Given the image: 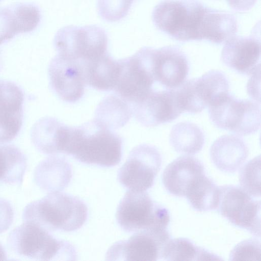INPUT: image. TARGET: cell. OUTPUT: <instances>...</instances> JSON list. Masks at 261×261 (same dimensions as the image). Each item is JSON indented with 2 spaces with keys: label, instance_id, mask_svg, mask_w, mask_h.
Returning <instances> with one entry per match:
<instances>
[{
  "label": "cell",
  "instance_id": "1",
  "mask_svg": "<svg viewBox=\"0 0 261 261\" xmlns=\"http://www.w3.org/2000/svg\"><path fill=\"white\" fill-rule=\"evenodd\" d=\"M64 153L83 163L111 167L121 161L122 140L94 119L80 126H70Z\"/></svg>",
  "mask_w": 261,
  "mask_h": 261
},
{
  "label": "cell",
  "instance_id": "2",
  "mask_svg": "<svg viewBox=\"0 0 261 261\" xmlns=\"http://www.w3.org/2000/svg\"><path fill=\"white\" fill-rule=\"evenodd\" d=\"M88 217V208L79 198L60 192L49 193L24 207L23 222L37 225L48 231H73L80 229Z\"/></svg>",
  "mask_w": 261,
  "mask_h": 261
},
{
  "label": "cell",
  "instance_id": "3",
  "mask_svg": "<svg viewBox=\"0 0 261 261\" xmlns=\"http://www.w3.org/2000/svg\"><path fill=\"white\" fill-rule=\"evenodd\" d=\"M206 8L198 0H164L154 8L152 19L157 29L177 40H201Z\"/></svg>",
  "mask_w": 261,
  "mask_h": 261
},
{
  "label": "cell",
  "instance_id": "4",
  "mask_svg": "<svg viewBox=\"0 0 261 261\" xmlns=\"http://www.w3.org/2000/svg\"><path fill=\"white\" fill-rule=\"evenodd\" d=\"M9 247L17 254L39 260H75V248L57 239L49 231L32 223L23 222L9 234Z\"/></svg>",
  "mask_w": 261,
  "mask_h": 261
},
{
  "label": "cell",
  "instance_id": "5",
  "mask_svg": "<svg viewBox=\"0 0 261 261\" xmlns=\"http://www.w3.org/2000/svg\"><path fill=\"white\" fill-rule=\"evenodd\" d=\"M116 218L123 230L134 233L167 229L170 222L167 208L153 201L147 193L129 190L118 206Z\"/></svg>",
  "mask_w": 261,
  "mask_h": 261
},
{
  "label": "cell",
  "instance_id": "6",
  "mask_svg": "<svg viewBox=\"0 0 261 261\" xmlns=\"http://www.w3.org/2000/svg\"><path fill=\"white\" fill-rule=\"evenodd\" d=\"M54 44L58 54L81 63L108 53L107 33L96 25L64 27L57 32Z\"/></svg>",
  "mask_w": 261,
  "mask_h": 261
},
{
  "label": "cell",
  "instance_id": "7",
  "mask_svg": "<svg viewBox=\"0 0 261 261\" xmlns=\"http://www.w3.org/2000/svg\"><path fill=\"white\" fill-rule=\"evenodd\" d=\"M208 108L210 120L218 128L247 136L260 127V107L256 101L238 99L228 93Z\"/></svg>",
  "mask_w": 261,
  "mask_h": 261
},
{
  "label": "cell",
  "instance_id": "8",
  "mask_svg": "<svg viewBox=\"0 0 261 261\" xmlns=\"http://www.w3.org/2000/svg\"><path fill=\"white\" fill-rule=\"evenodd\" d=\"M153 48L143 47L133 56L120 59L121 68L114 91L129 105L145 97L155 82L153 74Z\"/></svg>",
  "mask_w": 261,
  "mask_h": 261
},
{
  "label": "cell",
  "instance_id": "9",
  "mask_svg": "<svg viewBox=\"0 0 261 261\" xmlns=\"http://www.w3.org/2000/svg\"><path fill=\"white\" fill-rule=\"evenodd\" d=\"M183 112L197 113L229 93V83L220 71L212 70L175 88Z\"/></svg>",
  "mask_w": 261,
  "mask_h": 261
},
{
  "label": "cell",
  "instance_id": "10",
  "mask_svg": "<svg viewBox=\"0 0 261 261\" xmlns=\"http://www.w3.org/2000/svg\"><path fill=\"white\" fill-rule=\"evenodd\" d=\"M217 210L233 225L245 229L255 237H260V201L253 198L241 187H219Z\"/></svg>",
  "mask_w": 261,
  "mask_h": 261
},
{
  "label": "cell",
  "instance_id": "11",
  "mask_svg": "<svg viewBox=\"0 0 261 261\" xmlns=\"http://www.w3.org/2000/svg\"><path fill=\"white\" fill-rule=\"evenodd\" d=\"M162 161L161 154L155 146L139 145L132 150L119 169L118 180L129 190L146 191L153 186Z\"/></svg>",
  "mask_w": 261,
  "mask_h": 261
},
{
  "label": "cell",
  "instance_id": "12",
  "mask_svg": "<svg viewBox=\"0 0 261 261\" xmlns=\"http://www.w3.org/2000/svg\"><path fill=\"white\" fill-rule=\"evenodd\" d=\"M171 239L167 229L135 232L128 239L114 243L108 250L110 260H150L161 259L164 246Z\"/></svg>",
  "mask_w": 261,
  "mask_h": 261
},
{
  "label": "cell",
  "instance_id": "13",
  "mask_svg": "<svg viewBox=\"0 0 261 261\" xmlns=\"http://www.w3.org/2000/svg\"><path fill=\"white\" fill-rule=\"evenodd\" d=\"M130 106L135 118L146 127L170 122L183 113L175 89H152Z\"/></svg>",
  "mask_w": 261,
  "mask_h": 261
},
{
  "label": "cell",
  "instance_id": "14",
  "mask_svg": "<svg viewBox=\"0 0 261 261\" xmlns=\"http://www.w3.org/2000/svg\"><path fill=\"white\" fill-rule=\"evenodd\" d=\"M50 86L63 100L75 102L84 94L86 82L81 63L59 54L48 68Z\"/></svg>",
  "mask_w": 261,
  "mask_h": 261
},
{
  "label": "cell",
  "instance_id": "15",
  "mask_svg": "<svg viewBox=\"0 0 261 261\" xmlns=\"http://www.w3.org/2000/svg\"><path fill=\"white\" fill-rule=\"evenodd\" d=\"M153 74L155 82L166 89H175L185 81L189 71L186 55L176 46L154 48Z\"/></svg>",
  "mask_w": 261,
  "mask_h": 261
},
{
  "label": "cell",
  "instance_id": "16",
  "mask_svg": "<svg viewBox=\"0 0 261 261\" xmlns=\"http://www.w3.org/2000/svg\"><path fill=\"white\" fill-rule=\"evenodd\" d=\"M24 94L12 82L0 86V144L13 140L19 134L23 122Z\"/></svg>",
  "mask_w": 261,
  "mask_h": 261
},
{
  "label": "cell",
  "instance_id": "17",
  "mask_svg": "<svg viewBox=\"0 0 261 261\" xmlns=\"http://www.w3.org/2000/svg\"><path fill=\"white\" fill-rule=\"evenodd\" d=\"M260 42L253 36H234L225 42L221 60L227 67L244 74H253L260 67Z\"/></svg>",
  "mask_w": 261,
  "mask_h": 261
},
{
  "label": "cell",
  "instance_id": "18",
  "mask_svg": "<svg viewBox=\"0 0 261 261\" xmlns=\"http://www.w3.org/2000/svg\"><path fill=\"white\" fill-rule=\"evenodd\" d=\"M204 174L203 164L191 156H181L170 163L162 174V181L167 191L178 197H185L192 182Z\"/></svg>",
  "mask_w": 261,
  "mask_h": 261
},
{
  "label": "cell",
  "instance_id": "19",
  "mask_svg": "<svg viewBox=\"0 0 261 261\" xmlns=\"http://www.w3.org/2000/svg\"><path fill=\"white\" fill-rule=\"evenodd\" d=\"M69 127L56 118H42L31 130V141L37 150L43 153H64Z\"/></svg>",
  "mask_w": 261,
  "mask_h": 261
},
{
  "label": "cell",
  "instance_id": "20",
  "mask_svg": "<svg viewBox=\"0 0 261 261\" xmlns=\"http://www.w3.org/2000/svg\"><path fill=\"white\" fill-rule=\"evenodd\" d=\"M210 154L212 162L218 169L227 173H233L246 160L248 148L240 137L223 135L214 142Z\"/></svg>",
  "mask_w": 261,
  "mask_h": 261
},
{
  "label": "cell",
  "instance_id": "21",
  "mask_svg": "<svg viewBox=\"0 0 261 261\" xmlns=\"http://www.w3.org/2000/svg\"><path fill=\"white\" fill-rule=\"evenodd\" d=\"M72 173L71 165L65 158L53 155L37 165L34 171V180L44 191L59 192L69 184Z\"/></svg>",
  "mask_w": 261,
  "mask_h": 261
},
{
  "label": "cell",
  "instance_id": "22",
  "mask_svg": "<svg viewBox=\"0 0 261 261\" xmlns=\"http://www.w3.org/2000/svg\"><path fill=\"white\" fill-rule=\"evenodd\" d=\"M86 84L100 91L114 90L120 72V60L108 54L92 60L81 63Z\"/></svg>",
  "mask_w": 261,
  "mask_h": 261
},
{
  "label": "cell",
  "instance_id": "23",
  "mask_svg": "<svg viewBox=\"0 0 261 261\" xmlns=\"http://www.w3.org/2000/svg\"><path fill=\"white\" fill-rule=\"evenodd\" d=\"M237 21L232 14L206 8L201 30V40L220 44L236 35Z\"/></svg>",
  "mask_w": 261,
  "mask_h": 261
},
{
  "label": "cell",
  "instance_id": "24",
  "mask_svg": "<svg viewBox=\"0 0 261 261\" xmlns=\"http://www.w3.org/2000/svg\"><path fill=\"white\" fill-rule=\"evenodd\" d=\"M132 115L129 104L117 94H112L104 98L98 104L94 119L113 129L123 126Z\"/></svg>",
  "mask_w": 261,
  "mask_h": 261
},
{
  "label": "cell",
  "instance_id": "25",
  "mask_svg": "<svg viewBox=\"0 0 261 261\" xmlns=\"http://www.w3.org/2000/svg\"><path fill=\"white\" fill-rule=\"evenodd\" d=\"M185 197L196 211L206 212L217 208L220 198V188L213 180L202 174L190 185Z\"/></svg>",
  "mask_w": 261,
  "mask_h": 261
},
{
  "label": "cell",
  "instance_id": "26",
  "mask_svg": "<svg viewBox=\"0 0 261 261\" xmlns=\"http://www.w3.org/2000/svg\"><path fill=\"white\" fill-rule=\"evenodd\" d=\"M27 166V157L18 147L12 144H0L1 181L20 185Z\"/></svg>",
  "mask_w": 261,
  "mask_h": 261
},
{
  "label": "cell",
  "instance_id": "27",
  "mask_svg": "<svg viewBox=\"0 0 261 261\" xmlns=\"http://www.w3.org/2000/svg\"><path fill=\"white\" fill-rule=\"evenodd\" d=\"M169 141L177 152L194 154L202 149L204 136L197 125L190 122H181L172 127L169 135Z\"/></svg>",
  "mask_w": 261,
  "mask_h": 261
},
{
  "label": "cell",
  "instance_id": "28",
  "mask_svg": "<svg viewBox=\"0 0 261 261\" xmlns=\"http://www.w3.org/2000/svg\"><path fill=\"white\" fill-rule=\"evenodd\" d=\"M162 260H220L219 256L196 246L184 238L170 239L164 247Z\"/></svg>",
  "mask_w": 261,
  "mask_h": 261
},
{
  "label": "cell",
  "instance_id": "29",
  "mask_svg": "<svg viewBox=\"0 0 261 261\" xmlns=\"http://www.w3.org/2000/svg\"><path fill=\"white\" fill-rule=\"evenodd\" d=\"M241 187L253 197H260V156L248 162L239 173Z\"/></svg>",
  "mask_w": 261,
  "mask_h": 261
},
{
  "label": "cell",
  "instance_id": "30",
  "mask_svg": "<svg viewBox=\"0 0 261 261\" xmlns=\"http://www.w3.org/2000/svg\"><path fill=\"white\" fill-rule=\"evenodd\" d=\"M15 17L19 33L35 30L41 20L39 8L30 3H16L10 6Z\"/></svg>",
  "mask_w": 261,
  "mask_h": 261
},
{
  "label": "cell",
  "instance_id": "31",
  "mask_svg": "<svg viewBox=\"0 0 261 261\" xmlns=\"http://www.w3.org/2000/svg\"><path fill=\"white\" fill-rule=\"evenodd\" d=\"M134 0H98L97 10L105 20L115 22L125 17Z\"/></svg>",
  "mask_w": 261,
  "mask_h": 261
},
{
  "label": "cell",
  "instance_id": "32",
  "mask_svg": "<svg viewBox=\"0 0 261 261\" xmlns=\"http://www.w3.org/2000/svg\"><path fill=\"white\" fill-rule=\"evenodd\" d=\"M260 242L254 238L243 241L231 250L230 260H260Z\"/></svg>",
  "mask_w": 261,
  "mask_h": 261
},
{
  "label": "cell",
  "instance_id": "33",
  "mask_svg": "<svg viewBox=\"0 0 261 261\" xmlns=\"http://www.w3.org/2000/svg\"><path fill=\"white\" fill-rule=\"evenodd\" d=\"M19 33L14 14L9 6L0 8V45Z\"/></svg>",
  "mask_w": 261,
  "mask_h": 261
},
{
  "label": "cell",
  "instance_id": "34",
  "mask_svg": "<svg viewBox=\"0 0 261 261\" xmlns=\"http://www.w3.org/2000/svg\"><path fill=\"white\" fill-rule=\"evenodd\" d=\"M14 211L9 201L0 198V233L6 231L11 225Z\"/></svg>",
  "mask_w": 261,
  "mask_h": 261
},
{
  "label": "cell",
  "instance_id": "35",
  "mask_svg": "<svg viewBox=\"0 0 261 261\" xmlns=\"http://www.w3.org/2000/svg\"><path fill=\"white\" fill-rule=\"evenodd\" d=\"M256 0H227L229 6L233 9L244 12L251 9Z\"/></svg>",
  "mask_w": 261,
  "mask_h": 261
},
{
  "label": "cell",
  "instance_id": "36",
  "mask_svg": "<svg viewBox=\"0 0 261 261\" xmlns=\"http://www.w3.org/2000/svg\"><path fill=\"white\" fill-rule=\"evenodd\" d=\"M7 260V254L3 245L0 243V260Z\"/></svg>",
  "mask_w": 261,
  "mask_h": 261
},
{
  "label": "cell",
  "instance_id": "37",
  "mask_svg": "<svg viewBox=\"0 0 261 261\" xmlns=\"http://www.w3.org/2000/svg\"><path fill=\"white\" fill-rule=\"evenodd\" d=\"M1 67V60H0V68Z\"/></svg>",
  "mask_w": 261,
  "mask_h": 261
},
{
  "label": "cell",
  "instance_id": "38",
  "mask_svg": "<svg viewBox=\"0 0 261 261\" xmlns=\"http://www.w3.org/2000/svg\"><path fill=\"white\" fill-rule=\"evenodd\" d=\"M1 1V0H0Z\"/></svg>",
  "mask_w": 261,
  "mask_h": 261
}]
</instances>
